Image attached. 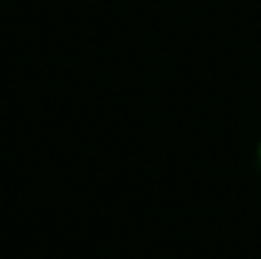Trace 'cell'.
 I'll return each mask as SVG.
<instances>
[]
</instances>
